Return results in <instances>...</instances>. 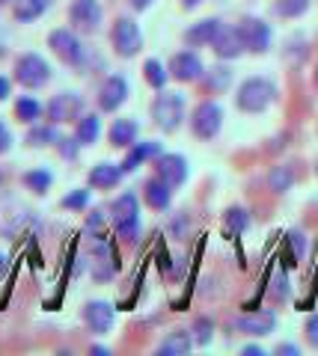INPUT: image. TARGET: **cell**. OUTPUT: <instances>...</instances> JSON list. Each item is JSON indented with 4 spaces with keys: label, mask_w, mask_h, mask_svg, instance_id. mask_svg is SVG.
I'll return each mask as SVG.
<instances>
[{
    "label": "cell",
    "mask_w": 318,
    "mask_h": 356,
    "mask_svg": "<svg viewBox=\"0 0 318 356\" xmlns=\"http://www.w3.org/2000/svg\"><path fill=\"white\" fill-rule=\"evenodd\" d=\"M273 98H277V89H273L271 81H265V77H250V81L241 83L235 102L244 113H262Z\"/></svg>",
    "instance_id": "obj_1"
},
{
    "label": "cell",
    "mask_w": 318,
    "mask_h": 356,
    "mask_svg": "<svg viewBox=\"0 0 318 356\" xmlns=\"http://www.w3.org/2000/svg\"><path fill=\"white\" fill-rule=\"evenodd\" d=\"M113 226L122 241H134L140 229V205L134 193H122L113 202Z\"/></svg>",
    "instance_id": "obj_2"
},
{
    "label": "cell",
    "mask_w": 318,
    "mask_h": 356,
    "mask_svg": "<svg viewBox=\"0 0 318 356\" xmlns=\"http://www.w3.org/2000/svg\"><path fill=\"white\" fill-rule=\"evenodd\" d=\"M182 116H184V102H182L179 92H161L155 98V104H152V119H155V125L167 134H173L182 125Z\"/></svg>",
    "instance_id": "obj_3"
},
{
    "label": "cell",
    "mask_w": 318,
    "mask_h": 356,
    "mask_svg": "<svg viewBox=\"0 0 318 356\" xmlns=\"http://www.w3.org/2000/svg\"><path fill=\"white\" fill-rule=\"evenodd\" d=\"M15 81L27 89H39L51 81V65L39 57V54H24L15 63Z\"/></svg>",
    "instance_id": "obj_4"
},
{
    "label": "cell",
    "mask_w": 318,
    "mask_h": 356,
    "mask_svg": "<svg viewBox=\"0 0 318 356\" xmlns=\"http://www.w3.org/2000/svg\"><path fill=\"white\" fill-rule=\"evenodd\" d=\"M111 39H113V51H116L122 60H131L140 48H143V36H140V27H137L131 18H116Z\"/></svg>",
    "instance_id": "obj_5"
},
{
    "label": "cell",
    "mask_w": 318,
    "mask_h": 356,
    "mask_svg": "<svg viewBox=\"0 0 318 356\" xmlns=\"http://www.w3.org/2000/svg\"><path fill=\"white\" fill-rule=\"evenodd\" d=\"M221 125H223V110L217 107L214 102H202L191 116V128H193V134L200 140H214L217 131H221Z\"/></svg>",
    "instance_id": "obj_6"
},
{
    "label": "cell",
    "mask_w": 318,
    "mask_h": 356,
    "mask_svg": "<svg viewBox=\"0 0 318 356\" xmlns=\"http://www.w3.org/2000/svg\"><path fill=\"white\" fill-rule=\"evenodd\" d=\"M81 110H84V98H81V95H74V92H60V95H54L51 102H48L45 116H48L51 125H63V122L78 119Z\"/></svg>",
    "instance_id": "obj_7"
},
{
    "label": "cell",
    "mask_w": 318,
    "mask_h": 356,
    "mask_svg": "<svg viewBox=\"0 0 318 356\" xmlns=\"http://www.w3.org/2000/svg\"><path fill=\"white\" fill-rule=\"evenodd\" d=\"M51 51L65 63V65H81L84 63V48H81V39L74 36L72 30H54L48 36Z\"/></svg>",
    "instance_id": "obj_8"
},
{
    "label": "cell",
    "mask_w": 318,
    "mask_h": 356,
    "mask_svg": "<svg viewBox=\"0 0 318 356\" xmlns=\"http://www.w3.org/2000/svg\"><path fill=\"white\" fill-rule=\"evenodd\" d=\"M125 98H128V81L122 74H111L102 83V92H98V107H102L104 113H113V110L125 104Z\"/></svg>",
    "instance_id": "obj_9"
},
{
    "label": "cell",
    "mask_w": 318,
    "mask_h": 356,
    "mask_svg": "<svg viewBox=\"0 0 318 356\" xmlns=\"http://www.w3.org/2000/svg\"><path fill=\"white\" fill-rule=\"evenodd\" d=\"M238 33H241V39H244V48L247 51H268V44H271V27L265 24V21H259V18H244L238 24Z\"/></svg>",
    "instance_id": "obj_10"
},
{
    "label": "cell",
    "mask_w": 318,
    "mask_h": 356,
    "mask_svg": "<svg viewBox=\"0 0 318 356\" xmlns=\"http://www.w3.org/2000/svg\"><path fill=\"white\" fill-rule=\"evenodd\" d=\"M155 170H158V178H164L170 187H179L188 178V161L182 154H158Z\"/></svg>",
    "instance_id": "obj_11"
},
{
    "label": "cell",
    "mask_w": 318,
    "mask_h": 356,
    "mask_svg": "<svg viewBox=\"0 0 318 356\" xmlns=\"http://www.w3.org/2000/svg\"><path fill=\"white\" fill-rule=\"evenodd\" d=\"M170 74L175 77V81H182V83L200 81L202 77V63H200V57H196L193 51H182V54H175V57L170 60Z\"/></svg>",
    "instance_id": "obj_12"
},
{
    "label": "cell",
    "mask_w": 318,
    "mask_h": 356,
    "mask_svg": "<svg viewBox=\"0 0 318 356\" xmlns=\"http://www.w3.org/2000/svg\"><path fill=\"white\" fill-rule=\"evenodd\" d=\"M212 48L221 60H235L241 51H247L238 27H223V24H221V30H217V36L212 39Z\"/></svg>",
    "instance_id": "obj_13"
},
{
    "label": "cell",
    "mask_w": 318,
    "mask_h": 356,
    "mask_svg": "<svg viewBox=\"0 0 318 356\" xmlns=\"http://www.w3.org/2000/svg\"><path fill=\"white\" fill-rule=\"evenodd\" d=\"M69 18L78 30L90 33L98 27V21H102V6H98V0H74L69 9Z\"/></svg>",
    "instance_id": "obj_14"
},
{
    "label": "cell",
    "mask_w": 318,
    "mask_h": 356,
    "mask_svg": "<svg viewBox=\"0 0 318 356\" xmlns=\"http://www.w3.org/2000/svg\"><path fill=\"white\" fill-rule=\"evenodd\" d=\"M84 321H86V327H90L93 332L104 336V332L113 327V309L107 306V303H102V300H95V303H86Z\"/></svg>",
    "instance_id": "obj_15"
},
{
    "label": "cell",
    "mask_w": 318,
    "mask_h": 356,
    "mask_svg": "<svg viewBox=\"0 0 318 356\" xmlns=\"http://www.w3.org/2000/svg\"><path fill=\"white\" fill-rule=\"evenodd\" d=\"M277 324V315L273 312H250V315L238 318V330L247 332V336H268Z\"/></svg>",
    "instance_id": "obj_16"
},
{
    "label": "cell",
    "mask_w": 318,
    "mask_h": 356,
    "mask_svg": "<svg viewBox=\"0 0 318 356\" xmlns=\"http://www.w3.org/2000/svg\"><path fill=\"white\" fill-rule=\"evenodd\" d=\"M143 199L149 208L155 211H167L170 208V199H173V187L164 181V178H149L143 184Z\"/></svg>",
    "instance_id": "obj_17"
},
{
    "label": "cell",
    "mask_w": 318,
    "mask_h": 356,
    "mask_svg": "<svg viewBox=\"0 0 318 356\" xmlns=\"http://www.w3.org/2000/svg\"><path fill=\"white\" fill-rule=\"evenodd\" d=\"M122 166L116 163H98L90 170V184L95 187V191H111V187L119 184V178H122Z\"/></svg>",
    "instance_id": "obj_18"
},
{
    "label": "cell",
    "mask_w": 318,
    "mask_h": 356,
    "mask_svg": "<svg viewBox=\"0 0 318 356\" xmlns=\"http://www.w3.org/2000/svg\"><path fill=\"white\" fill-rule=\"evenodd\" d=\"M158 154H161L158 143H134V146H131V152H128V158L122 161V172H134L140 163L158 158Z\"/></svg>",
    "instance_id": "obj_19"
},
{
    "label": "cell",
    "mask_w": 318,
    "mask_h": 356,
    "mask_svg": "<svg viewBox=\"0 0 318 356\" xmlns=\"http://www.w3.org/2000/svg\"><path fill=\"white\" fill-rule=\"evenodd\" d=\"M137 143V125L131 119H116L111 125V146L116 149H131Z\"/></svg>",
    "instance_id": "obj_20"
},
{
    "label": "cell",
    "mask_w": 318,
    "mask_h": 356,
    "mask_svg": "<svg viewBox=\"0 0 318 356\" xmlns=\"http://www.w3.org/2000/svg\"><path fill=\"white\" fill-rule=\"evenodd\" d=\"M217 30H221V21H214V18H205L200 21V24H193L188 33H184V42L188 44H212V39L217 36Z\"/></svg>",
    "instance_id": "obj_21"
},
{
    "label": "cell",
    "mask_w": 318,
    "mask_h": 356,
    "mask_svg": "<svg viewBox=\"0 0 318 356\" xmlns=\"http://www.w3.org/2000/svg\"><path fill=\"white\" fill-rule=\"evenodd\" d=\"M191 344H193L191 332H184V330H175V332H170V336H167V339H164V341L158 344V353L179 356V353H188V350H191Z\"/></svg>",
    "instance_id": "obj_22"
},
{
    "label": "cell",
    "mask_w": 318,
    "mask_h": 356,
    "mask_svg": "<svg viewBox=\"0 0 318 356\" xmlns=\"http://www.w3.org/2000/svg\"><path fill=\"white\" fill-rule=\"evenodd\" d=\"M45 9H48V0H15L13 15H15V21H24V24H30V21L42 18Z\"/></svg>",
    "instance_id": "obj_23"
},
{
    "label": "cell",
    "mask_w": 318,
    "mask_h": 356,
    "mask_svg": "<svg viewBox=\"0 0 318 356\" xmlns=\"http://www.w3.org/2000/svg\"><path fill=\"white\" fill-rule=\"evenodd\" d=\"M42 113H45V107H42L33 95H24V98H18V102H15V119L24 122V125H33V122H36Z\"/></svg>",
    "instance_id": "obj_24"
},
{
    "label": "cell",
    "mask_w": 318,
    "mask_h": 356,
    "mask_svg": "<svg viewBox=\"0 0 318 356\" xmlns=\"http://www.w3.org/2000/svg\"><path fill=\"white\" fill-rule=\"evenodd\" d=\"M98 134H102V119L98 116H84L78 122V131H74V137H78L81 146H93L98 140Z\"/></svg>",
    "instance_id": "obj_25"
},
{
    "label": "cell",
    "mask_w": 318,
    "mask_h": 356,
    "mask_svg": "<svg viewBox=\"0 0 318 356\" xmlns=\"http://www.w3.org/2000/svg\"><path fill=\"white\" fill-rule=\"evenodd\" d=\"M57 140H60V134L54 131V125H39V128H33L27 134V143H30V146H36V149H42V146H57Z\"/></svg>",
    "instance_id": "obj_26"
},
{
    "label": "cell",
    "mask_w": 318,
    "mask_h": 356,
    "mask_svg": "<svg viewBox=\"0 0 318 356\" xmlns=\"http://www.w3.org/2000/svg\"><path fill=\"white\" fill-rule=\"evenodd\" d=\"M268 184H271V191H273V193H286L289 187L294 184V172H292V166H277V170H271Z\"/></svg>",
    "instance_id": "obj_27"
},
{
    "label": "cell",
    "mask_w": 318,
    "mask_h": 356,
    "mask_svg": "<svg viewBox=\"0 0 318 356\" xmlns=\"http://www.w3.org/2000/svg\"><path fill=\"white\" fill-rule=\"evenodd\" d=\"M51 181H54V175L48 170H30V172H24V184L30 187L33 193H45L51 187Z\"/></svg>",
    "instance_id": "obj_28"
},
{
    "label": "cell",
    "mask_w": 318,
    "mask_h": 356,
    "mask_svg": "<svg viewBox=\"0 0 318 356\" xmlns=\"http://www.w3.org/2000/svg\"><path fill=\"white\" fill-rule=\"evenodd\" d=\"M310 9V0H277V15L283 18H298Z\"/></svg>",
    "instance_id": "obj_29"
},
{
    "label": "cell",
    "mask_w": 318,
    "mask_h": 356,
    "mask_svg": "<svg viewBox=\"0 0 318 356\" xmlns=\"http://www.w3.org/2000/svg\"><path fill=\"white\" fill-rule=\"evenodd\" d=\"M143 74H146L149 86H155V89H161L164 83H167V69H164V65H161L158 60H146Z\"/></svg>",
    "instance_id": "obj_30"
},
{
    "label": "cell",
    "mask_w": 318,
    "mask_h": 356,
    "mask_svg": "<svg viewBox=\"0 0 318 356\" xmlns=\"http://www.w3.org/2000/svg\"><path fill=\"white\" fill-rule=\"evenodd\" d=\"M247 222H250V217H247V211H244V208H229V211H226V229L232 232V235L244 232V229H247Z\"/></svg>",
    "instance_id": "obj_31"
},
{
    "label": "cell",
    "mask_w": 318,
    "mask_h": 356,
    "mask_svg": "<svg viewBox=\"0 0 318 356\" xmlns=\"http://www.w3.org/2000/svg\"><path fill=\"white\" fill-rule=\"evenodd\" d=\"M86 202H90V193L86 191H74L69 196H63V208H69V211H84Z\"/></svg>",
    "instance_id": "obj_32"
},
{
    "label": "cell",
    "mask_w": 318,
    "mask_h": 356,
    "mask_svg": "<svg viewBox=\"0 0 318 356\" xmlns=\"http://www.w3.org/2000/svg\"><path fill=\"white\" fill-rule=\"evenodd\" d=\"M208 339H212V321H208V318H200V321H196V341H200V344H208Z\"/></svg>",
    "instance_id": "obj_33"
},
{
    "label": "cell",
    "mask_w": 318,
    "mask_h": 356,
    "mask_svg": "<svg viewBox=\"0 0 318 356\" xmlns=\"http://www.w3.org/2000/svg\"><path fill=\"white\" fill-rule=\"evenodd\" d=\"M229 77H232V74H229V69H214V74L208 77V86H212V89H223L229 83Z\"/></svg>",
    "instance_id": "obj_34"
},
{
    "label": "cell",
    "mask_w": 318,
    "mask_h": 356,
    "mask_svg": "<svg viewBox=\"0 0 318 356\" xmlns=\"http://www.w3.org/2000/svg\"><path fill=\"white\" fill-rule=\"evenodd\" d=\"M57 146H60V152H63V158H78V137L74 140H57Z\"/></svg>",
    "instance_id": "obj_35"
},
{
    "label": "cell",
    "mask_w": 318,
    "mask_h": 356,
    "mask_svg": "<svg viewBox=\"0 0 318 356\" xmlns=\"http://www.w3.org/2000/svg\"><path fill=\"white\" fill-rule=\"evenodd\" d=\"M306 339H310L312 348H318V315H312L306 321Z\"/></svg>",
    "instance_id": "obj_36"
},
{
    "label": "cell",
    "mask_w": 318,
    "mask_h": 356,
    "mask_svg": "<svg viewBox=\"0 0 318 356\" xmlns=\"http://www.w3.org/2000/svg\"><path fill=\"white\" fill-rule=\"evenodd\" d=\"M9 146H13V134H9V128L0 122V154H6Z\"/></svg>",
    "instance_id": "obj_37"
},
{
    "label": "cell",
    "mask_w": 318,
    "mask_h": 356,
    "mask_svg": "<svg viewBox=\"0 0 318 356\" xmlns=\"http://www.w3.org/2000/svg\"><path fill=\"white\" fill-rule=\"evenodd\" d=\"M9 92H13V81L0 74V102H6V98H9Z\"/></svg>",
    "instance_id": "obj_38"
},
{
    "label": "cell",
    "mask_w": 318,
    "mask_h": 356,
    "mask_svg": "<svg viewBox=\"0 0 318 356\" xmlns=\"http://www.w3.org/2000/svg\"><path fill=\"white\" fill-rule=\"evenodd\" d=\"M289 241H292L294 252H298V255H303V235H298V232H292V235H289Z\"/></svg>",
    "instance_id": "obj_39"
},
{
    "label": "cell",
    "mask_w": 318,
    "mask_h": 356,
    "mask_svg": "<svg viewBox=\"0 0 318 356\" xmlns=\"http://www.w3.org/2000/svg\"><path fill=\"white\" fill-rule=\"evenodd\" d=\"M102 222H104L102 211H95V214H90V220H86V226H90V229H102Z\"/></svg>",
    "instance_id": "obj_40"
},
{
    "label": "cell",
    "mask_w": 318,
    "mask_h": 356,
    "mask_svg": "<svg viewBox=\"0 0 318 356\" xmlns=\"http://www.w3.org/2000/svg\"><path fill=\"white\" fill-rule=\"evenodd\" d=\"M128 3L134 6V9H149V6H152V0H128Z\"/></svg>",
    "instance_id": "obj_41"
},
{
    "label": "cell",
    "mask_w": 318,
    "mask_h": 356,
    "mask_svg": "<svg viewBox=\"0 0 318 356\" xmlns=\"http://www.w3.org/2000/svg\"><path fill=\"white\" fill-rule=\"evenodd\" d=\"M244 356H262V348H244Z\"/></svg>",
    "instance_id": "obj_42"
},
{
    "label": "cell",
    "mask_w": 318,
    "mask_h": 356,
    "mask_svg": "<svg viewBox=\"0 0 318 356\" xmlns=\"http://www.w3.org/2000/svg\"><path fill=\"white\" fill-rule=\"evenodd\" d=\"M280 353H298V348H292V344H283Z\"/></svg>",
    "instance_id": "obj_43"
},
{
    "label": "cell",
    "mask_w": 318,
    "mask_h": 356,
    "mask_svg": "<svg viewBox=\"0 0 318 356\" xmlns=\"http://www.w3.org/2000/svg\"><path fill=\"white\" fill-rule=\"evenodd\" d=\"M315 86H318V65H315Z\"/></svg>",
    "instance_id": "obj_44"
},
{
    "label": "cell",
    "mask_w": 318,
    "mask_h": 356,
    "mask_svg": "<svg viewBox=\"0 0 318 356\" xmlns=\"http://www.w3.org/2000/svg\"><path fill=\"white\" fill-rule=\"evenodd\" d=\"M0 3H6V0H0Z\"/></svg>",
    "instance_id": "obj_45"
},
{
    "label": "cell",
    "mask_w": 318,
    "mask_h": 356,
    "mask_svg": "<svg viewBox=\"0 0 318 356\" xmlns=\"http://www.w3.org/2000/svg\"><path fill=\"white\" fill-rule=\"evenodd\" d=\"M0 181H3V175H0Z\"/></svg>",
    "instance_id": "obj_46"
},
{
    "label": "cell",
    "mask_w": 318,
    "mask_h": 356,
    "mask_svg": "<svg viewBox=\"0 0 318 356\" xmlns=\"http://www.w3.org/2000/svg\"><path fill=\"white\" fill-rule=\"evenodd\" d=\"M315 172H318V166H315Z\"/></svg>",
    "instance_id": "obj_47"
}]
</instances>
